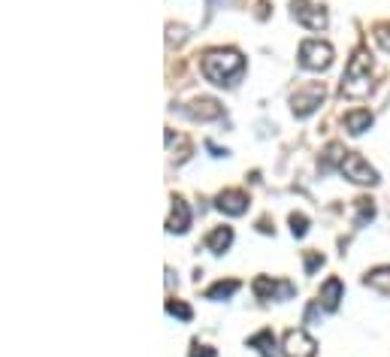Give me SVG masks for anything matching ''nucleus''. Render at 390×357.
I'll return each instance as SVG.
<instances>
[{"mask_svg": "<svg viewBox=\"0 0 390 357\" xmlns=\"http://www.w3.org/2000/svg\"><path fill=\"white\" fill-rule=\"evenodd\" d=\"M203 76L218 88H233L236 79L245 73V58L236 49H212L200 61Z\"/></svg>", "mask_w": 390, "mask_h": 357, "instance_id": "obj_1", "label": "nucleus"}, {"mask_svg": "<svg viewBox=\"0 0 390 357\" xmlns=\"http://www.w3.org/2000/svg\"><path fill=\"white\" fill-rule=\"evenodd\" d=\"M372 88V54L366 49H357L351 54L348 67L342 76V94L345 97H366Z\"/></svg>", "mask_w": 390, "mask_h": 357, "instance_id": "obj_2", "label": "nucleus"}, {"mask_svg": "<svg viewBox=\"0 0 390 357\" xmlns=\"http://www.w3.org/2000/svg\"><path fill=\"white\" fill-rule=\"evenodd\" d=\"M299 67L312 70V73H324L333 64V45L324 40H303L299 43Z\"/></svg>", "mask_w": 390, "mask_h": 357, "instance_id": "obj_3", "label": "nucleus"}, {"mask_svg": "<svg viewBox=\"0 0 390 357\" xmlns=\"http://www.w3.org/2000/svg\"><path fill=\"white\" fill-rule=\"evenodd\" d=\"M339 173H342V176L348 179V182H354V185H378V170L372 167V163L363 158V154H357V152H348V154H345Z\"/></svg>", "mask_w": 390, "mask_h": 357, "instance_id": "obj_4", "label": "nucleus"}, {"mask_svg": "<svg viewBox=\"0 0 390 357\" xmlns=\"http://www.w3.org/2000/svg\"><path fill=\"white\" fill-rule=\"evenodd\" d=\"M324 97H327V88L321 85V82L297 88V94L290 97V112H294L297 118H308L312 112H317V106L324 103Z\"/></svg>", "mask_w": 390, "mask_h": 357, "instance_id": "obj_5", "label": "nucleus"}, {"mask_svg": "<svg viewBox=\"0 0 390 357\" xmlns=\"http://www.w3.org/2000/svg\"><path fill=\"white\" fill-rule=\"evenodd\" d=\"M290 13H294V18L303 27H308V31H324L327 27V9L312 3V0H290Z\"/></svg>", "mask_w": 390, "mask_h": 357, "instance_id": "obj_6", "label": "nucleus"}, {"mask_svg": "<svg viewBox=\"0 0 390 357\" xmlns=\"http://www.w3.org/2000/svg\"><path fill=\"white\" fill-rule=\"evenodd\" d=\"M251 288H254V294H257V300H290V297L297 294L294 282L272 279V276H257Z\"/></svg>", "mask_w": 390, "mask_h": 357, "instance_id": "obj_7", "label": "nucleus"}, {"mask_svg": "<svg viewBox=\"0 0 390 357\" xmlns=\"http://www.w3.org/2000/svg\"><path fill=\"white\" fill-rule=\"evenodd\" d=\"M281 354L285 357H315L317 354V342L315 336H308L306 330H287L281 340Z\"/></svg>", "mask_w": 390, "mask_h": 357, "instance_id": "obj_8", "label": "nucleus"}, {"mask_svg": "<svg viewBox=\"0 0 390 357\" xmlns=\"http://www.w3.org/2000/svg\"><path fill=\"white\" fill-rule=\"evenodd\" d=\"M215 209L218 212H224V215H245L248 212V194L245 191H239V188H227V191H221V194L215 197Z\"/></svg>", "mask_w": 390, "mask_h": 357, "instance_id": "obj_9", "label": "nucleus"}, {"mask_svg": "<svg viewBox=\"0 0 390 357\" xmlns=\"http://www.w3.org/2000/svg\"><path fill=\"white\" fill-rule=\"evenodd\" d=\"M185 112L194 118V122H215V118H221V103L212 97H197V100H190V103L185 106Z\"/></svg>", "mask_w": 390, "mask_h": 357, "instance_id": "obj_10", "label": "nucleus"}, {"mask_svg": "<svg viewBox=\"0 0 390 357\" xmlns=\"http://www.w3.org/2000/svg\"><path fill=\"white\" fill-rule=\"evenodd\" d=\"M190 227V209L181 197H172V209H170V218H167V233L172 236H181L188 233Z\"/></svg>", "mask_w": 390, "mask_h": 357, "instance_id": "obj_11", "label": "nucleus"}, {"mask_svg": "<svg viewBox=\"0 0 390 357\" xmlns=\"http://www.w3.org/2000/svg\"><path fill=\"white\" fill-rule=\"evenodd\" d=\"M342 297H345V285H342V279L339 276H330L321 285V300H317V303H321V309L324 312H336V309L342 306Z\"/></svg>", "mask_w": 390, "mask_h": 357, "instance_id": "obj_12", "label": "nucleus"}, {"mask_svg": "<svg viewBox=\"0 0 390 357\" xmlns=\"http://www.w3.org/2000/svg\"><path fill=\"white\" fill-rule=\"evenodd\" d=\"M342 122H345V127H348L351 136H360L372 127V112L369 109H351V112H345Z\"/></svg>", "mask_w": 390, "mask_h": 357, "instance_id": "obj_13", "label": "nucleus"}, {"mask_svg": "<svg viewBox=\"0 0 390 357\" xmlns=\"http://www.w3.org/2000/svg\"><path fill=\"white\" fill-rule=\"evenodd\" d=\"M233 245V227H215L212 233L206 236V249L212 252V254H224L227 249H230Z\"/></svg>", "mask_w": 390, "mask_h": 357, "instance_id": "obj_14", "label": "nucleus"}, {"mask_svg": "<svg viewBox=\"0 0 390 357\" xmlns=\"http://www.w3.org/2000/svg\"><path fill=\"white\" fill-rule=\"evenodd\" d=\"M363 285L372 288V291H378V294H384V297H390V267L369 270L366 279H363Z\"/></svg>", "mask_w": 390, "mask_h": 357, "instance_id": "obj_15", "label": "nucleus"}, {"mask_svg": "<svg viewBox=\"0 0 390 357\" xmlns=\"http://www.w3.org/2000/svg\"><path fill=\"white\" fill-rule=\"evenodd\" d=\"M345 154H348V152L342 149V143H330V145L324 149V158L317 161V167H321V173H330L333 167H342Z\"/></svg>", "mask_w": 390, "mask_h": 357, "instance_id": "obj_16", "label": "nucleus"}, {"mask_svg": "<svg viewBox=\"0 0 390 357\" xmlns=\"http://www.w3.org/2000/svg\"><path fill=\"white\" fill-rule=\"evenodd\" d=\"M236 291H239V282L236 279H221V282H215V285L206 291V300H215V303L218 300H230Z\"/></svg>", "mask_w": 390, "mask_h": 357, "instance_id": "obj_17", "label": "nucleus"}, {"mask_svg": "<svg viewBox=\"0 0 390 357\" xmlns=\"http://www.w3.org/2000/svg\"><path fill=\"white\" fill-rule=\"evenodd\" d=\"M372 218H375V203H372L369 197H357V200H354V224L366 227Z\"/></svg>", "mask_w": 390, "mask_h": 357, "instance_id": "obj_18", "label": "nucleus"}, {"mask_svg": "<svg viewBox=\"0 0 390 357\" xmlns=\"http://www.w3.org/2000/svg\"><path fill=\"white\" fill-rule=\"evenodd\" d=\"M251 349H257L263 357H278L276 354V336H272V330H260V333H254L251 340H248Z\"/></svg>", "mask_w": 390, "mask_h": 357, "instance_id": "obj_19", "label": "nucleus"}, {"mask_svg": "<svg viewBox=\"0 0 390 357\" xmlns=\"http://www.w3.org/2000/svg\"><path fill=\"white\" fill-rule=\"evenodd\" d=\"M287 224H290V233H294L297 240H303V236L308 233V218H306L303 212H290Z\"/></svg>", "mask_w": 390, "mask_h": 357, "instance_id": "obj_20", "label": "nucleus"}, {"mask_svg": "<svg viewBox=\"0 0 390 357\" xmlns=\"http://www.w3.org/2000/svg\"><path fill=\"white\" fill-rule=\"evenodd\" d=\"M167 312H170L172 318H179V321H190V318H194L190 306L181 303V300H167Z\"/></svg>", "mask_w": 390, "mask_h": 357, "instance_id": "obj_21", "label": "nucleus"}, {"mask_svg": "<svg viewBox=\"0 0 390 357\" xmlns=\"http://www.w3.org/2000/svg\"><path fill=\"white\" fill-rule=\"evenodd\" d=\"M372 36H375V43L381 45L384 52H390V22H381L372 27Z\"/></svg>", "mask_w": 390, "mask_h": 357, "instance_id": "obj_22", "label": "nucleus"}, {"mask_svg": "<svg viewBox=\"0 0 390 357\" xmlns=\"http://www.w3.org/2000/svg\"><path fill=\"white\" fill-rule=\"evenodd\" d=\"M321 263H324V254L321 252H306V272H308V276H312V272L321 267Z\"/></svg>", "mask_w": 390, "mask_h": 357, "instance_id": "obj_23", "label": "nucleus"}, {"mask_svg": "<svg viewBox=\"0 0 390 357\" xmlns=\"http://www.w3.org/2000/svg\"><path fill=\"white\" fill-rule=\"evenodd\" d=\"M190 357H218V351H215V349H209V345L194 342V349H190Z\"/></svg>", "mask_w": 390, "mask_h": 357, "instance_id": "obj_24", "label": "nucleus"}, {"mask_svg": "<svg viewBox=\"0 0 390 357\" xmlns=\"http://www.w3.org/2000/svg\"><path fill=\"white\" fill-rule=\"evenodd\" d=\"M206 149H209V152H212V154H215V158H227V149H218V145H215L212 140H209V143H206Z\"/></svg>", "mask_w": 390, "mask_h": 357, "instance_id": "obj_25", "label": "nucleus"}]
</instances>
